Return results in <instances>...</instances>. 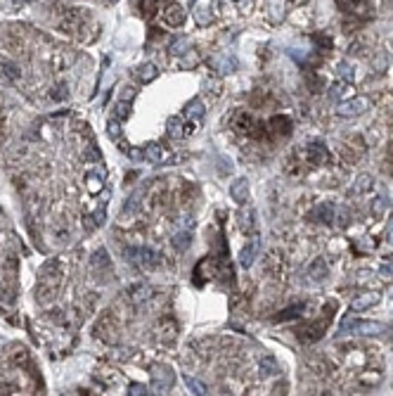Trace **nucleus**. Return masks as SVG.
Returning a JSON list of instances; mask_svg holds the SVG:
<instances>
[{
    "instance_id": "1",
    "label": "nucleus",
    "mask_w": 393,
    "mask_h": 396,
    "mask_svg": "<svg viewBox=\"0 0 393 396\" xmlns=\"http://www.w3.org/2000/svg\"><path fill=\"white\" fill-rule=\"evenodd\" d=\"M332 311H334V304H332V306H327L325 313H322V318H320L318 323H308L306 328L296 330L299 340H303V342H318L320 337L327 332V325H329V320H332Z\"/></svg>"
},
{
    "instance_id": "2",
    "label": "nucleus",
    "mask_w": 393,
    "mask_h": 396,
    "mask_svg": "<svg viewBox=\"0 0 393 396\" xmlns=\"http://www.w3.org/2000/svg\"><path fill=\"white\" fill-rule=\"evenodd\" d=\"M367 109H369L367 98H350L337 107V114L339 117H360V114H365Z\"/></svg>"
},
{
    "instance_id": "3",
    "label": "nucleus",
    "mask_w": 393,
    "mask_h": 396,
    "mask_svg": "<svg viewBox=\"0 0 393 396\" xmlns=\"http://www.w3.org/2000/svg\"><path fill=\"white\" fill-rule=\"evenodd\" d=\"M204 114H206V107L202 105V100H192L190 105L185 107V114H183V117L190 121V130L199 128V124L204 121Z\"/></svg>"
},
{
    "instance_id": "4",
    "label": "nucleus",
    "mask_w": 393,
    "mask_h": 396,
    "mask_svg": "<svg viewBox=\"0 0 393 396\" xmlns=\"http://www.w3.org/2000/svg\"><path fill=\"white\" fill-rule=\"evenodd\" d=\"M232 128L237 130V133H253V128H256V117H253L251 111L240 109L232 117Z\"/></svg>"
},
{
    "instance_id": "5",
    "label": "nucleus",
    "mask_w": 393,
    "mask_h": 396,
    "mask_svg": "<svg viewBox=\"0 0 393 396\" xmlns=\"http://www.w3.org/2000/svg\"><path fill=\"white\" fill-rule=\"evenodd\" d=\"M130 256L135 261L137 266H145V268H154L159 263V254L152 252L147 247H140V249H130Z\"/></svg>"
},
{
    "instance_id": "6",
    "label": "nucleus",
    "mask_w": 393,
    "mask_h": 396,
    "mask_svg": "<svg viewBox=\"0 0 393 396\" xmlns=\"http://www.w3.org/2000/svg\"><path fill=\"white\" fill-rule=\"evenodd\" d=\"M161 19H164V24L166 26L178 29V26H183V22H185V10L180 5H175V3H171V5L161 12Z\"/></svg>"
},
{
    "instance_id": "7",
    "label": "nucleus",
    "mask_w": 393,
    "mask_h": 396,
    "mask_svg": "<svg viewBox=\"0 0 393 396\" xmlns=\"http://www.w3.org/2000/svg\"><path fill=\"white\" fill-rule=\"evenodd\" d=\"M386 332V325L384 323H375V320H356L353 325V332L350 334H363V337H375V334Z\"/></svg>"
},
{
    "instance_id": "8",
    "label": "nucleus",
    "mask_w": 393,
    "mask_h": 396,
    "mask_svg": "<svg viewBox=\"0 0 393 396\" xmlns=\"http://www.w3.org/2000/svg\"><path fill=\"white\" fill-rule=\"evenodd\" d=\"M258 254H261V242L251 240V242H249V244H246V247L240 252V266H242V268H251V263L256 261Z\"/></svg>"
},
{
    "instance_id": "9",
    "label": "nucleus",
    "mask_w": 393,
    "mask_h": 396,
    "mask_svg": "<svg viewBox=\"0 0 393 396\" xmlns=\"http://www.w3.org/2000/svg\"><path fill=\"white\" fill-rule=\"evenodd\" d=\"M308 161H310V164H318V166L329 164V152H327L325 145L322 143H310L308 145Z\"/></svg>"
},
{
    "instance_id": "10",
    "label": "nucleus",
    "mask_w": 393,
    "mask_h": 396,
    "mask_svg": "<svg viewBox=\"0 0 393 396\" xmlns=\"http://www.w3.org/2000/svg\"><path fill=\"white\" fill-rule=\"evenodd\" d=\"M95 334H97V337H102L105 342H114V340H116V337H114V334H116V323L109 318V313H107V316L97 323Z\"/></svg>"
},
{
    "instance_id": "11",
    "label": "nucleus",
    "mask_w": 393,
    "mask_h": 396,
    "mask_svg": "<svg viewBox=\"0 0 393 396\" xmlns=\"http://www.w3.org/2000/svg\"><path fill=\"white\" fill-rule=\"evenodd\" d=\"M230 195H232V199L237 204H246V202H249V180L237 178L232 183V187H230Z\"/></svg>"
},
{
    "instance_id": "12",
    "label": "nucleus",
    "mask_w": 393,
    "mask_h": 396,
    "mask_svg": "<svg viewBox=\"0 0 393 396\" xmlns=\"http://www.w3.org/2000/svg\"><path fill=\"white\" fill-rule=\"evenodd\" d=\"M379 292H365V294H360L358 299H353V304H350V309L353 311H365V309H372V306H377L379 304Z\"/></svg>"
},
{
    "instance_id": "13",
    "label": "nucleus",
    "mask_w": 393,
    "mask_h": 396,
    "mask_svg": "<svg viewBox=\"0 0 393 396\" xmlns=\"http://www.w3.org/2000/svg\"><path fill=\"white\" fill-rule=\"evenodd\" d=\"M154 384H156V389L164 391L168 389L173 384V372L168 365H161V368H156V372H154Z\"/></svg>"
},
{
    "instance_id": "14",
    "label": "nucleus",
    "mask_w": 393,
    "mask_h": 396,
    "mask_svg": "<svg viewBox=\"0 0 393 396\" xmlns=\"http://www.w3.org/2000/svg\"><path fill=\"white\" fill-rule=\"evenodd\" d=\"M306 306H308V304H294L291 309L280 311V313L272 318V323H284V320H294V318H301L303 311H306Z\"/></svg>"
},
{
    "instance_id": "15",
    "label": "nucleus",
    "mask_w": 393,
    "mask_h": 396,
    "mask_svg": "<svg viewBox=\"0 0 393 396\" xmlns=\"http://www.w3.org/2000/svg\"><path fill=\"white\" fill-rule=\"evenodd\" d=\"M334 206L332 204H320V206H315L313 211H310V216L308 218H315V221H320V223H332L334 221Z\"/></svg>"
},
{
    "instance_id": "16",
    "label": "nucleus",
    "mask_w": 393,
    "mask_h": 396,
    "mask_svg": "<svg viewBox=\"0 0 393 396\" xmlns=\"http://www.w3.org/2000/svg\"><path fill=\"white\" fill-rule=\"evenodd\" d=\"M270 133H277V136H289V133H291V121H289L287 117L270 119Z\"/></svg>"
},
{
    "instance_id": "17",
    "label": "nucleus",
    "mask_w": 393,
    "mask_h": 396,
    "mask_svg": "<svg viewBox=\"0 0 393 396\" xmlns=\"http://www.w3.org/2000/svg\"><path fill=\"white\" fill-rule=\"evenodd\" d=\"M339 5L348 14H360L367 10V0H339Z\"/></svg>"
},
{
    "instance_id": "18",
    "label": "nucleus",
    "mask_w": 393,
    "mask_h": 396,
    "mask_svg": "<svg viewBox=\"0 0 393 396\" xmlns=\"http://www.w3.org/2000/svg\"><path fill=\"white\" fill-rule=\"evenodd\" d=\"M135 76H137V81H140V83H152V81L159 76V69L147 62V64H142V67L137 69Z\"/></svg>"
},
{
    "instance_id": "19",
    "label": "nucleus",
    "mask_w": 393,
    "mask_h": 396,
    "mask_svg": "<svg viewBox=\"0 0 393 396\" xmlns=\"http://www.w3.org/2000/svg\"><path fill=\"white\" fill-rule=\"evenodd\" d=\"M308 273H310V278L313 280H325L329 268H327V261L325 259H315L310 266H308Z\"/></svg>"
},
{
    "instance_id": "20",
    "label": "nucleus",
    "mask_w": 393,
    "mask_h": 396,
    "mask_svg": "<svg viewBox=\"0 0 393 396\" xmlns=\"http://www.w3.org/2000/svg\"><path fill=\"white\" fill-rule=\"evenodd\" d=\"M145 157H147V161H152V164H161V161L166 159V152H164L161 145H147Z\"/></svg>"
},
{
    "instance_id": "21",
    "label": "nucleus",
    "mask_w": 393,
    "mask_h": 396,
    "mask_svg": "<svg viewBox=\"0 0 393 396\" xmlns=\"http://www.w3.org/2000/svg\"><path fill=\"white\" fill-rule=\"evenodd\" d=\"M190 244H192V235L187 233V230H180L178 235L173 237V247L178 249V252H185V249L190 247Z\"/></svg>"
},
{
    "instance_id": "22",
    "label": "nucleus",
    "mask_w": 393,
    "mask_h": 396,
    "mask_svg": "<svg viewBox=\"0 0 393 396\" xmlns=\"http://www.w3.org/2000/svg\"><path fill=\"white\" fill-rule=\"evenodd\" d=\"M185 384L190 387V391L192 394H199V396H204V394H209V389H206V384L204 382H199V380H194L192 375H185Z\"/></svg>"
},
{
    "instance_id": "23",
    "label": "nucleus",
    "mask_w": 393,
    "mask_h": 396,
    "mask_svg": "<svg viewBox=\"0 0 393 396\" xmlns=\"http://www.w3.org/2000/svg\"><path fill=\"white\" fill-rule=\"evenodd\" d=\"M258 370H261V375H263V378H270V375H277V363L270 359V356H265V359H261Z\"/></svg>"
},
{
    "instance_id": "24",
    "label": "nucleus",
    "mask_w": 393,
    "mask_h": 396,
    "mask_svg": "<svg viewBox=\"0 0 393 396\" xmlns=\"http://www.w3.org/2000/svg\"><path fill=\"white\" fill-rule=\"evenodd\" d=\"M168 136H171V138H180V136H183V119H180V117L168 119Z\"/></svg>"
},
{
    "instance_id": "25",
    "label": "nucleus",
    "mask_w": 393,
    "mask_h": 396,
    "mask_svg": "<svg viewBox=\"0 0 393 396\" xmlns=\"http://www.w3.org/2000/svg\"><path fill=\"white\" fill-rule=\"evenodd\" d=\"M339 76L344 81H348V83H353V76H356V71H353V64L348 62H341L339 64Z\"/></svg>"
},
{
    "instance_id": "26",
    "label": "nucleus",
    "mask_w": 393,
    "mask_h": 396,
    "mask_svg": "<svg viewBox=\"0 0 393 396\" xmlns=\"http://www.w3.org/2000/svg\"><path fill=\"white\" fill-rule=\"evenodd\" d=\"M86 183H88V190H90V192H100V190H102V180H100L97 174H88Z\"/></svg>"
},
{
    "instance_id": "27",
    "label": "nucleus",
    "mask_w": 393,
    "mask_h": 396,
    "mask_svg": "<svg viewBox=\"0 0 393 396\" xmlns=\"http://www.w3.org/2000/svg\"><path fill=\"white\" fill-rule=\"evenodd\" d=\"M334 218L339 221V225H341V228H346V225L350 223V214L344 209V206H339V209L334 211Z\"/></svg>"
},
{
    "instance_id": "28",
    "label": "nucleus",
    "mask_w": 393,
    "mask_h": 396,
    "mask_svg": "<svg viewBox=\"0 0 393 396\" xmlns=\"http://www.w3.org/2000/svg\"><path fill=\"white\" fill-rule=\"evenodd\" d=\"M130 114V102H126V100H119L116 105V119H126Z\"/></svg>"
},
{
    "instance_id": "29",
    "label": "nucleus",
    "mask_w": 393,
    "mask_h": 396,
    "mask_svg": "<svg viewBox=\"0 0 393 396\" xmlns=\"http://www.w3.org/2000/svg\"><path fill=\"white\" fill-rule=\"evenodd\" d=\"M3 71H5V76H10V79H19V71L17 69V64H12V62H3Z\"/></svg>"
},
{
    "instance_id": "30",
    "label": "nucleus",
    "mask_w": 393,
    "mask_h": 396,
    "mask_svg": "<svg viewBox=\"0 0 393 396\" xmlns=\"http://www.w3.org/2000/svg\"><path fill=\"white\" fill-rule=\"evenodd\" d=\"M344 93H346V86H344V83H337V86H332V90H329V98H332V100H339Z\"/></svg>"
},
{
    "instance_id": "31",
    "label": "nucleus",
    "mask_w": 393,
    "mask_h": 396,
    "mask_svg": "<svg viewBox=\"0 0 393 396\" xmlns=\"http://www.w3.org/2000/svg\"><path fill=\"white\" fill-rule=\"evenodd\" d=\"M135 93H137V90H135V88H133V86H126V88H123V90H121V100H126V102H130V100L135 98Z\"/></svg>"
},
{
    "instance_id": "32",
    "label": "nucleus",
    "mask_w": 393,
    "mask_h": 396,
    "mask_svg": "<svg viewBox=\"0 0 393 396\" xmlns=\"http://www.w3.org/2000/svg\"><path fill=\"white\" fill-rule=\"evenodd\" d=\"M369 185H372V178H369V176H360V178H358V187H356V190L363 192L365 187H369Z\"/></svg>"
},
{
    "instance_id": "33",
    "label": "nucleus",
    "mask_w": 393,
    "mask_h": 396,
    "mask_svg": "<svg viewBox=\"0 0 393 396\" xmlns=\"http://www.w3.org/2000/svg\"><path fill=\"white\" fill-rule=\"evenodd\" d=\"M379 273L384 275V278H393V261H388V263H384V266L379 268Z\"/></svg>"
},
{
    "instance_id": "34",
    "label": "nucleus",
    "mask_w": 393,
    "mask_h": 396,
    "mask_svg": "<svg viewBox=\"0 0 393 396\" xmlns=\"http://www.w3.org/2000/svg\"><path fill=\"white\" fill-rule=\"evenodd\" d=\"M130 394H133V396H137V394H142V396H145V394H149V391L145 389L142 384H130Z\"/></svg>"
},
{
    "instance_id": "35",
    "label": "nucleus",
    "mask_w": 393,
    "mask_h": 396,
    "mask_svg": "<svg viewBox=\"0 0 393 396\" xmlns=\"http://www.w3.org/2000/svg\"><path fill=\"white\" fill-rule=\"evenodd\" d=\"M52 98H55V100L67 98V86H57V90H52Z\"/></svg>"
},
{
    "instance_id": "36",
    "label": "nucleus",
    "mask_w": 393,
    "mask_h": 396,
    "mask_svg": "<svg viewBox=\"0 0 393 396\" xmlns=\"http://www.w3.org/2000/svg\"><path fill=\"white\" fill-rule=\"evenodd\" d=\"M386 237H388V240L393 242V218H391V221H388V225H386Z\"/></svg>"
},
{
    "instance_id": "37",
    "label": "nucleus",
    "mask_w": 393,
    "mask_h": 396,
    "mask_svg": "<svg viewBox=\"0 0 393 396\" xmlns=\"http://www.w3.org/2000/svg\"><path fill=\"white\" fill-rule=\"evenodd\" d=\"M107 3H116V0H107Z\"/></svg>"
},
{
    "instance_id": "38",
    "label": "nucleus",
    "mask_w": 393,
    "mask_h": 396,
    "mask_svg": "<svg viewBox=\"0 0 393 396\" xmlns=\"http://www.w3.org/2000/svg\"><path fill=\"white\" fill-rule=\"evenodd\" d=\"M391 157H393V145H391Z\"/></svg>"
}]
</instances>
